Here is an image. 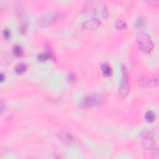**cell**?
Instances as JSON below:
<instances>
[{"label": "cell", "mask_w": 159, "mask_h": 159, "mask_svg": "<svg viewBox=\"0 0 159 159\" xmlns=\"http://www.w3.org/2000/svg\"><path fill=\"white\" fill-rule=\"evenodd\" d=\"M123 77L121 82L120 86L119 87V94L123 97L126 96L129 92V85L128 83V70L125 66L122 67Z\"/></svg>", "instance_id": "4"}, {"label": "cell", "mask_w": 159, "mask_h": 159, "mask_svg": "<svg viewBox=\"0 0 159 159\" xmlns=\"http://www.w3.org/2000/svg\"><path fill=\"white\" fill-rule=\"evenodd\" d=\"M76 78V76L75 74H74V73H72L70 75H69V80L70 81H74Z\"/></svg>", "instance_id": "18"}, {"label": "cell", "mask_w": 159, "mask_h": 159, "mask_svg": "<svg viewBox=\"0 0 159 159\" xmlns=\"http://www.w3.org/2000/svg\"><path fill=\"white\" fill-rule=\"evenodd\" d=\"M4 79H5V77H4L3 74H1V80H0V81H1V82H3Z\"/></svg>", "instance_id": "19"}, {"label": "cell", "mask_w": 159, "mask_h": 159, "mask_svg": "<svg viewBox=\"0 0 159 159\" xmlns=\"http://www.w3.org/2000/svg\"><path fill=\"white\" fill-rule=\"evenodd\" d=\"M49 58H51V54H50V53L47 52H42L37 55V59L41 62H44V61H47V60Z\"/></svg>", "instance_id": "13"}, {"label": "cell", "mask_w": 159, "mask_h": 159, "mask_svg": "<svg viewBox=\"0 0 159 159\" xmlns=\"http://www.w3.org/2000/svg\"><path fill=\"white\" fill-rule=\"evenodd\" d=\"M158 83V77H142L139 80V85L142 87H154Z\"/></svg>", "instance_id": "6"}, {"label": "cell", "mask_w": 159, "mask_h": 159, "mask_svg": "<svg viewBox=\"0 0 159 159\" xmlns=\"http://www.w3.org/2000/svg\"><path fill=\"white\" fill-rule=\"evenodd\" d=\"M104 100L103 96L100 94H92L86 96L80 103L81 108H87L100 104Z\"/></svg>", "instance_id": "3"}, {"label": "cell", "mask_w": 159, "mask_h": 159, "mask_svg": "<svg viewBox=\"0 0 159 159\" xmlns=\"http://www.w3.org/2000/svg\"><path fill=\"white\" fill-rule=\"evenodd\" d=\"M101 70L103 74L105 77H109L112 74V70L110 66L107 63H103L101 65Z\"/></svg>", "instance_id": "9"}, {"label": "cell", "mask_w": 159, "mask_h": 159, "mask_svg": "<svg viewBox=\"0 0 159 159\" xmlns=\"http://www.w3.org/2000/svg\"><path fill=\"white\" fill-rule=\"evenodd\" d=\"M145 120H146L148 123H153L155 120L156 115L154 111H149L145 113Z\"/></svg>", "instance_id": "11"}, {"label": "cell", "mask_w": 159, "mask_h": 159, "mask_svg": "<svg viewBox=\"0 0 159 159\" xmlns=\"http://www.w3.org/2000/svg\"><path fill=\"white\" fill-rule=\"evenodd\" d=\"M144 24H145V22H144V18H142V17H139L136 21V26L138 28H141L143 27Z\"/></svg>", "instance_id": "15"}, {"label": "cell", "mask_w": 159, "mask_h": 159, "mask_svg": "<svg viewBox=\"0 0 159 159\" xmlns=\"http://www.w3.org/2000/svg\"><path fill=\"white\" fill-rule=\"evenodd\" d=\"M141 139L142 141V143L145 148L152 150V151L154 152V153L157 152V149L155 147V144L153 137V135H152V134L150 131H144L141 135Z\"/></svg>", "instance_id": "5"}, {"label": "cell", "mask_w": 159, "mask_h": 159, "mask_svg": "<svg viewBox=\"0 0 159 159\" xmlns=\"http://www.w3.org/2000/svg\"><path fill=\"white\" fill-rule=\"evenodd\" d=\"M136 39L139 47L144 52L149 53L153 49V43L147 33L143 31L139 32L137 34Z\"/></svg>", "instance_id": "2"}, {"label": "cell", "mask_w": 159, "mask_h": 159, "mask_svg": "<svg viewBox=\"0 0 159 159\" xmlns=\"http://www.w3.org/2000/svg\"><path fill=\"white\" fill-rule=\"evenodd\" d=\"M58 136L60 140L65 144H70L74 141V138L73 137V136L70 134L67 133V132H61L58 134Z\"/></svg>", "instance_id": "8"}, {"label": "cell", "mask_w": 159, "mask_h": 159, "mask_svg": "<svg viewBox=\"0 0 159 159\" xmlns=\"http://www.w3.org/2000/svg\"><path fill=\"white\" fill-rule=\"evenodd\" d=\"M101 15L103 18H106L108 16V10L106 7L105 6H103L102 8H101Z\"/></svg>", "instance_id": "17"}, {"label": "cell", "mask_w": 159, "mask_h": 159, "mask_svg": "<svg viewBox=\"0 0 159 159\" xmlns=\"http://www.w3.org/2000/svg\"><path fill=\"white\" fill-rule=\"evenodd\" d=\"M100 21L97 18H91L85 21L83 24V28L87 30H95L100 25Z\"/></svg>", "instance_id": "7"}, {"label": "cell", "mask_w": 159, "mask_h": 159, "mask_svg": "<svg viewBox=\"0 0 159 159\" xmlns=\"http://www.w3.org/2000/svg\"><path fill=\"white\" fill-rule=\"evenodd\" d=\"M116 28L119 30H124L126 29L127 24L124 21H122V20H118L116 22Z\"/></svg>", "instance_id": "14"}, {"label": "cell", "mask_w": 159, "mask_h": 159, "mask_svg": "<svg viewBox=\"0 0 159 159\" xmlns=\"http://www.w3.org/2000/svg\"><path fill=\"white\" fill-rule=\"evenodd\" d=\"M26 69H27V65L24 63H19L16 66L15 70L16 74L21 75L26 71Z\"/></svg>", "instance_id": "10"}, {"label": "cell", "mask_w": 159, "mask_h": 159, "mask_svg": "<svg viewBox=\"0 0 159 159\" xmlns=\"http://www.w3.org/2000/svg\"><path fill=\"white\" fill-rule=\"evenodd\" d=\"M12 52L14 55L18 57H21L23 55V49L19 45H15L14 46V47L12 49Z\"/></svg>", "instance_id": "12"}, {"label": "cell", "mask_w": 159, "mask_h": 159, "mask_svg": "<svg viewBox=\"0 0 159 159\" xmlns=\"http://www.w3.org/2000/svg\"><path fill=\"white\" fill-rule=\"evenodd\" d=\"M59 12L55 10H49L39 17L37 21L38 25L41 27H47L54 24L58 19Z\"/></svg>", "instance_id": "1"}, {"label": "cell", "mask_w": 159, "mask_h": 159, "mask_svg": "<svg viewBox=\"0 0 159 159\" xmlns=\"http://www.w3.org/2000/svg\"><path fill=\"white\" fill-rule=\"evenodd\" d=\"M3 34L5 39L9 40L11 37V31L8 29H4L3 31Z\"/></svg>", "instance_id": "16"}]
</instances>
